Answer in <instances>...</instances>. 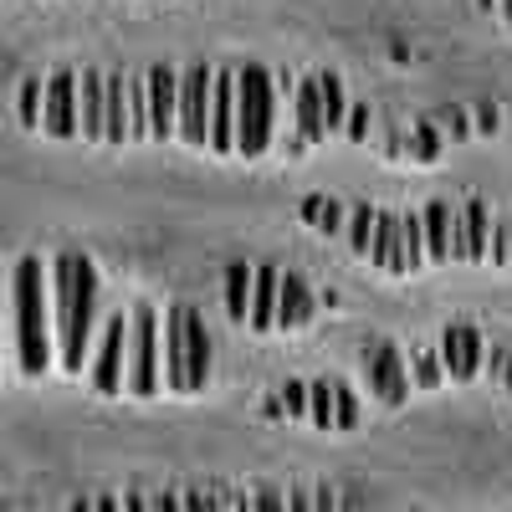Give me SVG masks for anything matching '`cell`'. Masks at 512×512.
I'll use <instances>...</instances> for the list:
<instances>
[{
	"mask_svg": "<svg viewBox=\"0 0 512 512\" xmlns=\"http://www.w3.org/2000/svg\"><path fill=\"white\" fill-rule=\"evenodd\" d=\"M446 128H451V139H472V118H466L461 108L446 113Z\"/></svg>",
	"mask_w": 512,
	"mask_h": 512,
	"instance_id": "obj_38",
	"label": "cell"
},
{
	"mask_svg": "<svg viewBox=\"0 0 512 512\" xmlns=\"http://www.w3.org/2000/svg\"><path fill=\"white\" fill-rule=\"evenodd\" d=\"M297 139H303V144H323V139H328L318 77H303V82H297Z\"/></svg>",
	"mask_w": 512,
	"mask_h": 512,
	"instance_id": "obj_19",
	"label": "cell"
},
{
	"mask_svg": "<svg viewBox=\"0 0 512 512\" xmlns=\"http://www.w3.org/2000/svg\"><path fill=\"white\" fill-rule=\"evenodd\" d=\"M277 287H282V272H277V267H256L251 313H246V328H251V333H272V328H277Z\"/></svg>",
	"mask_w": 512,
	"mask_h": 512,
	"instance_id": "obj_18",
	"label": "cell"
},
{
	"mask_svg": "<svg viewBox=\"0 0 512 512\" xmlns=\"http://www.w3.org/2000/svg\"><path fill=\"white\" fill-rule=\"evenodd\" d=\"M41 103H47V82L26 77V82H21V103H16V113H21L26 128H41Z\"/></svg>",
	"mask_w": 512,
	"mask_h": 512,
	"instance_id": "obj_29",
	"label": "cell"
},
{
	"mask_svg": "<svg viewBox=\"0 0 512 512\" xmlns=\"http://www.w3.org/2000/svg\"><path fill=\"white\" fill-rule=\"evenodd\" d=\"M297 216H303V226H313V231L333 236V231H344V221H349V210L338 205L333 195H308L303 205H297Z\"/></svg>",
	"mask_w": 512,
	"mask_h": 512,
	"instance_id": "obj_21",
	"label": "cell"
},
{
	"mask_svg": "<svg viewBox=\"0 0 512 512\" xmlns=\"http://www.w3.org/2000/svg\"><path fill=\"white\" fill-rule=\"evenodd\" d=\"M251 282H256V267H246V262L226 267V318L231 323H246V313H251Z\"/></svg>",
	"mask_w": 512,
	"mask_h": 512,
	"instance_id": "obj_22",
	"label": "cell"
},
{
	"mask_svg": "<svg viewBox=\"0 0 512 512\" xmlns=\"http://www.w3.org/2000/svg\"><path fill=\"white\" fill-rule=\"evenodd\" d=\"M93 512H118V497H93Z\"/></svg>",
	"mask_w": 512,
	"mask_h": 512,
	"instance_id": "obj_44",
	"label": "cell"
},
{
	"mask_svg": "<svg viewBox=\"0 0 512 512\" xmlns=\"http://www.w3.org/2000/svg\"><path fill=\"white\" fill-rule=\"evenodd\" d=\"M210 88H216V67H185L180 72V118H175V139H185L190 149H205L210 139Z\"/></svg>",
	"mask_w": 512,
	"mask_h": 512,
	"instance_id": "obj_6",
	"label": "cell"
},
{
	"mask_svg": "<svg viewBox=\"0 0 512 512\" xmlns=\"http://www.w3.org/2000/svg\"><path fill=\"white\" fill-rule=\"evenodd\" d=\"M11 303H16V369L26 379H41L57 364V313H52V277L41 272V256H21L16 282H11Z\"/></svg>",
	"mask_w": 512,
	"mask_h": 512,
	"instance_id": "obj_2",
	"label": "cell"
},
{
	"mask_svg": "<svg viewBox=\"0 0 512 512\" xmlns=\"http://www.w3.org/2000/svg\"><path fill=\"white\" fill-rule=\"evenodd\" d=\"M374 221H379V210H374V205H354V210H349V221H344V241H349V251H354V256H364V262H369Z\"/></svg>",
	"mask_w": 512,
	"mask_h": 512,
	"instance_id": "obj_24",
	"label": "cell"
},
{
	"mask_svg": "<svg viewBox=\"0 0 512 512\" xmlns=\"http://www.w3.org/2000/svg\"><path fill=\"white\" fill-rule=\"evenodd\" d=\"M282 410H287L292 420H308V384L287 379V384H282Z\"/></svg>",
	"mask_w": 512,
	"mask_h": 512,
	"instance_id": "obj_33",
	"label": "cell"
},
{
	"mask_svg": "<svg viewBox=\"0 0 512 512\" xmlns=\"http://www.w3.org/2000/svg\"><path fill=\"white\" fill-rule=\"evenodd\" d=\"M118 512H149V497H144V492H128V497L118 502Z\"/></svg>",
	"mask_w": 512,
	"mask_h": 512,
	"instance_id": "obj_42",
	"label": "cell"
},
{
	"mask_svg": "<svg viewBox=\"0 0 512 512\" xmlns=\"http://www.w3.org/2000/svg\"><path fill=\"white\" fill-rule=\"evenodd\" d=\"M103 103H108V72L82 67L77 77V134L103 144Z\"/></svg>",
	"mask_w": 512,
	"mask_h": 512,
	"instance_id": "obj_15",
	"label": "cell"
},
{
	"mask_svg": "<svg viewBox=\"0 0 512 512\" xmlns=\"http://www.w3.org/2000/svg\"><path fill=\"white\" fill-rule=\"evenodd\" d=\"M410 384L415 390H436V384L446 379V369H441V354H431V349H420V354H410Z\"/></svg>",
	"mask_w": 512,
	"mask_h": 512,
	"instance_id": "obj_28",
	"label": "cell"
},
{
	"mask_svg": "<svg viewBox=\"0 0 512 512\" xmlns=\"http://www.w3.org/2000/svg\"><path fill=\"white\" fill-rule=\"evenodd\" d=\"M287 512H313V492L308 487H292L287 492Z\"/></svg>",
	"mask_w": 512,
	"mask_h": 512,
	"instance_id": "obj_40",
	"label": "cell"
},
{
	"mask_svg": "<svg viewBox=\"0 0 512 512\" xmlns=\"http://www.w3.org/2000/svg\"><path fill=\"white\" fill-rule=\"evenodd\" d=\"M308 425H318V431H333V384H328V379H313V384H308Z\"/></svg>",
	"mask_w": 512,
	"mask_h": 512,
	"instance_id": "obj_27",
	"label": "cell"
},
{
	"mask_svg": "<svg viewBox=\"0 0 512 512\" xmlns=\"http://www.w3.org/2000/svg\"><path fill=\"white\" fill-rule=\"evenodd\" d=\"M0 338H6V333H0ZM0 374H6V344H0Z\"/></svg>",
	"mask_w": 512,
	"mask_h": 512,
	"instance_id": "obj_47",
	"label": "cell"
},
{
	"mask_svg": "<svg viewBox=\"0 0 512 512\" xmlns=\"http://www.w3.org/2000/svg\"><path fill=\"white\" fill-rule=\"evenodd\" d=\"M159 364H164V384L175 395H200L216 369V349H210L205 318L195 308H169L164 313V333H159Z\"/></svg>",
	"mask_w": 512,
	"mask_h": 512,
	"instance_id": "obj_3",
	"label": "cell"
},
{
	"mask_svg": "<svg viewBox=\"0 0 512 512\" xmlns=\"http://www.w3.org/2000/svg\"><path fill=\"white\" fill-rule=\"evenodd\" d=\"M123 390L154 400L164 390V364H159V313L154 308H134L128 313V374Z\"/></svg>",
	"mask_w": 512,
	"mask_h": 512,
	"instance_id": "obj_5",
	"label": "cell"
},
{
	"mask_svg": "<svg viewBox=\"0 0 512 512\" xmlns=\"http://www.w3.org/2000/svg\"><path fill=\"white\" fill-rule=\"evenodd\" d=\"M180 512H205V492H180Z\"/></svg>",
	"mask_w": 512,
	"mask_h": 512,
	"instance_id": "obj_43",
	"label": "cell"
},
{
	"mask_svg": "<svg viewBox=\"0 0 512 512\" xmlns=\"http://www.w3.org/2000/svg\"><path fill=\"white\" fill-rule=\"evenodd\" d=\"M149 512H180V497L175 492H159V497H149Z\"/></svg>",
	"mask_w": 512,
	"mask_h": 512,
	"instance_id": "obj_41",
	"label": "cell"
},
{
	"mask_svg": "<svg viewBox=\"0 0 512 512\" xmlns=\"http://www.w3.org/2000/svg\"><path fill=\"white\" fill-rule=\"evenodd\" d=\"M487 246H492V210L482 200H466L456 205V251L451 262H487Z\"/></svg>",
	"mask_w": 512,
	"mask_h": 512,
	"instance_id": "obj_13",
	"label": "cell"
},
{
	"mask_svg": "<svg viewBox=\"0 0 512 512\" xmlns=\"http://www.w3.org/2000/svg\"><path fill=\"white\" fill-rule=\"evenodd\" d=\"M482 369H492V379L502 384V390H512V349H492L482 359Z\"/></svg>",
	"mask_w": 512,
	"mask_h": 512,
	"instance_id": "obj_34",
	"label": "cell"
},
{
	"mask_svg": "<svg viewBox=\"0 0 512 512\" xmlns=\"http://www.w3.org/2000/svg\"><path fill=\"white\" fill-rule=\"evenodd\" d=\"M103 144L123 149L128 144V93L123 77H108V103H103Z\"/></svg>",
	"mask_w": 512,
	"mask_h": 512,
	"instance_id": "obj_20",
	"label": "cell"
},
{
	"mask_svg": "<svg viewBox=\"0 0 512 512\" xmlns=\"http://www.w3.org/2000/svg\"><path fill=\"white\" fill-rule=\"evenodd\" d=\"M487 262L512 267V216H507V221H492V246H487Z\"/></svg>",
	"mask_w": 512,
	"mask_h": 512,
	"instance_id": "obj_32",
	"label": "cell"
},
{
	"mask_svg": "<svg viewBox=\"0 0 512 512\" xmlns=\"http://www.w3.org/2000/svg\"><path fill=\"white\" fill-rule=\"evenodd\" d=\"M318 93H323V128H328V134H344V123H349L344 82H338L333 72H318Z\"/></svg>",
	"mask_w": 512,
	"mask_h": 512,
	"instance_id": "obj_23",
	"label": "cell"
},
{
	"mask_svg": "<svg viewBox=\"0 0 512 512\" xmlns=\"http://www.w3.org/2000/svg\"><path fill=\"white\" fill-rule=\"evenodd\" d=\"M98 267L77 251H62L52 262V313H57V364L82 374L98 344Z\"/></svg>",
	"mask_w": 512,
	"mask_h": 512,
	"instance_id": "obj_1",
	"label": "cell"
},
{
	"mask_svg": "<svg viewBox=\"0 0 512 512\" xmlns=\"http://www.w3.org/2000/svg\"><path fill=\"white\" fill-rule=\"evenodd\" d=\"M128 93V144L149 139V98H144V77H123Z\"/></svg>",
	"mask_w": 512,
	"mask_h": 512,
	"instance_id": "obj_25",
	"label": "cell"
},
{
	"mask_svg": "<svg viewBox=\"0 0 512 512\" xmlns=\"http://www.w3.org/2000/svg\"><path fill=\"white\" fill-rule=\"evenodd\" d=\"M88 374H93V390L98 395H123V374H128V318L113 313L98 333V349L88 359Z\"/></svg>",
	"mask_w": 512,
	"mask_h": 512,
	"instance_id": "obj_7",
	"label": "cell"
},
{
	"mask_svg": "<svg viewBox=\"0 0 512 512\" xmlns=\"http://www.w3.org/2000/svg\"><path fill=\"white\" fill-rule=\"evenodd\" d=\"M318 313V297L308 287V277H297V272H282V287H277V328L292 333V328H308Z\"/></svg>",
	"mask_w": 512,
	"mask_h": 512,
	"instance_id": "obj_17",
	"label": "cell"
},
{
	"mask_svg": "<svg viewBox=\"0 0 512 512\" xmlns=\"http://www.w3.org/2000/svg\"><path fill=\"white\" fill-rule=\"evenodd\" d=\"M41 134H47V139H72V134H77V72H72V67H62V72L47 77Z\"/></svg>",
	"mask_w": 512,
	"mask_h": 512,
	"instance_id": "obj_10",
	"label": "cell"
},
{
	"mask_svg": "<svg viewBox=\"0 0 512 512\" xmlns=\"http://www.w3.org/2000/svg\"><path fill=\"white\" fill-rule=\"evenodd\" d=\"M251 512H287V492L282 487H256L251 492Z\"/></svg>",
	"mask_w": 512,
	"mask_h": 512,
	"instance_id": "obj_35",
	"label": "cell"
},
{
	"mask_svg": "<svg viewBox=\"0 0 512 512\" xmlns=\"http://www.w3.org/2000/svg\"><path fill=\"white\" fill-rule=\"evenodd\" d=\"M405 149H410V159H415V164H431V159L441 154V128H436V123H420L415 134H410V144H405Z\"/></svg>",
	"mask_w": 512,
	"mask_h": 512,
	"instance_id": "obj_30",
	"label": "cell"
},
{
	"mask_svg": "<svg viewBox=\"0 0 512 512\" xmlns=\"http://www.w3.org/2000/svg\"><path fill=\"white\" fill-rule=\"evenodd\" d=\"M210 154H236V72L216 67V88H210Z\"/></svg>",
	"mask_w": 512,
	"mask_h": 512,
	"instance_id": "obj_11",
	"label": "cell"
},
{
	"mask_svg": "<svg viewBox=\"0 0 512 512\" xmlns=\"http://www.w3.org/2000/svg\"><path fill=\"white\" fill-rule=\"evenodd\" d=\"M420 231H425V267H451L456 251V205L451 200H431L420 210Z\"/></svg>",
	"mask_w": 512,
	"mask_h": 512,
	"instance_id": "obj_14",
	"label": "cell"
},
{
	"mask_svg": "<svg viewBox=\"0 0 512 512\" xmlns=\"http://www.w3.org/2000/svg\"><path fill=\"white\" fill-rule=\"evenodd\" d=\"M72 512H93V502H72Z\"/></svg>",
	"mask_w": 512,
	"mask_h": 512,
	"instance_id": "obj_46",
	"label": "cell"
},
{
	"mask_svg": "<svg viewBox=\"0 0 512 512\" xmlns=\"http://www.w3.org/2000/svg\"><path fill=\"white\" fill-rule=\"evenodd\" d=\"M144 98H149V139H175V118H180V72L159 62L144 72Z\"/></svg>",
	"mask_w": 512,
	"mask_h": 512,
	"instance_id": "obj_8",
	"label": "cell"
},
{
	"mask_svg": "<svg viewBox=\"0 0 512 512\" xmlns=\"http://www.w3.org/2000/svg\"><path fill=\"white\" fill-rule=\"evenodd\" d=\"M441 369H446V379H456V384H466V379H477L482 374V359H487V338L472 328V323H451L446 333H441Z\"/></svg>",
	"mask_w": 512,
	"mask_h": 512,
	"instance_id": "obj_9",
	"label": "cell"
},
{
	"mask_svg": "<svg viewBox=\"0 0 512 512\" xmlns=\"http://www.w3.org/2000/svg\"><path fill=\"white\" fill-rule=\"evenodd\" d=\"M333 431H359V400L344 384H333Z\"/></svg>",
	"mask_w": 512,
	"mask_h": 512,
	"instance_id": "obj_31",
	"label": "cell"
},
{
	"mask_svg": "<svg viewBox=\"0 0 512 512\" xmlns=\"http://www.w3.org/2000/svg\"><path fill=\"white\" fill-rule=\"evenodd\" d=\"M400 236H405V267H425V231H420V210H400Z\"/></svg>",
	"mask_w": 512,
	"mask_h": 512,
	"instance_id": "obj_26",
	"label": "cell"
},
{
	"mask_svg": "<svg viewBox=\"0 0 512 512\" xmlns=\"http://www.w3.org/2000/svg\"><path fill=\"white\" fill-rule=\"evenodd\" d=\"M472 118H477V134H497V128H502V108L497 103H482Z\"/></svg>",
	"mask_w": 512,
	"mask_h": 512,
	"instance_id": "obj_37",
	"label": "cell"
},
{
	"mask_svg": "<svg viewBox=\"0 0 512 512\" xmlns=\"http://www.w3.org/2000/svg\"><path fill=\"white\" fill-rule=\"evenodd\" d=\"M277 128V77L262 62L236 67V154L262 159Z\"/></svg>",
	"mask_w": 512,
	"mask_h": 512,
	"instance_id": "obj_4",
	"label": "cell"
},
{
	"mask_svg": "<svg viewBox=\"0 0 512 512\" xmlns=\"http://www.w3.org/2000/svg\"><path fill=\"white\" fill-rule=\"evenodd\" d=\"M231 512H251V497L241 492V497H231Z\"/></svg>",
	"mask_w": 512,
	"mask_h": 512,
	"instance_id": "obj_45",
	"label": "cell"
},
{
	"mask_svg": "<svg viewBox=\"0 0 512 512\" xmlns=\"http://www.w3.org/2000/svg\"><path fill=\"white\" fill-rule=\"evenodd\" d=\"M369 390H374L379 405H390V410H400L410 400V369H405V354L395 344H379L369 354Z\"/></svg>",
	"mask_w": 512,
	"mask_h": 512,
	"instance_id": "obj_12",
	"label": "cell"
},
{
	"mask_svg": "<svg viewBox=\"0 0 512 512\" xmlns=\"http://www.w3.org/2000/svg\"><path fill=\"white\" fill-rule=\"evenodd\" d=\"M369 262L390 277H410L405 267V236H400V210H379L374 221V241H369Z\"/></svg>",
	"mask_w": 512,
	"mask_h": 512,
	"instance_id": "obj_16",
	"label": "cell"
},
{
	"mask_svg": "<svg viewBox=\"0 0 512 512\" xmlns=\"http://www.w3.org/2000/svg\"><path fill=\"white\" fill-rule=\"evenodd\" d=\"M344 134H349L354 144H364V139H369V108H349V123H344Z\"/></svg>",
	"mask_w": 512,
	"mask_h": 512,
	"instance_id": "obj_36",
	"label": "cell"
},
{
	"mask_svg": "<svg viewBox=\"0 0 512 512\" xmlns=\"http://www.w3.org/2000/svg\"><path fill=\"white\" fill-rule=\"evenodd\" d=\"M313 512H338V492L333 487H313Z\"/></svg>",
	"mask_w": 512,
	"mask_h": 512,
	"instance_id": "obj_39",
	"label": "cell"
}]
</instances>
